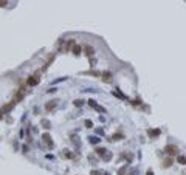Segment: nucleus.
<instances>
[{"mask_svg":"<svg viewBox=\"0 0 186 175\" xmlns=\"http://www.w3.org/2000/svg\"><path fill=\"white\" fill-rule=\"evenodd\" d=\"M40 73H42V70H37V72L31 76V78H28V81H26V85L28 87H34L39 84V79H40Z\"/></svg>","mask_w":186,"mask_h":175,"instance_id":"obj_1","label":"nucleus"},{"mask_svg":"<svg viewBox=\"0 0 186 175\" xmlns=\"http://www.w3.org/2000/svg\"><path fill=\"white\" fill-rule=\"evenodd\" d=\"M165 150H166V154H169V155H178V154H180L178 147L174 146V144H168Z\"/></svg>","mask_w":186,"mask_h":175,"instance_id":"obj_2","label":"nucleus"},{"mask_svg":"<svg viewBox=\"0 0 186 175\" xmlns=\"http://www.w3.org/2000/svg\"><path fill=\"white\" fill-rule=\"evenodd\" d=\"M102 81H104V82H110V81H112L110 73H104V74H102Z\"/></svg>","mask_w":186,"mask_h":175,"instance_id":"obj_3","label":"nucleus"},{"mask_svg":"<svg viewBox=\"0 0 186 175\" xmlns=\"http://www.w3.org/2000/svg\"><path fill=\"white\" fill-rule=\"evenodd\" d=\"M43 140H45L47 143H48V146H53V141H51V138H50V135H48V133L43 135Z\"/></svg>","mask_w":186,"mask_h":175,"instance_id":"obj_4","label":"nucleus"},{"mask_svg":"<svg viewBox=\"0 0 186 175\" xmlns=\"http://www.w3.org/2000/svg\"><path fill=\"white\" fill-rule=\"evenodd\" d=\"M177 161L180 163V164H186V157H183V155H178Z\"/></svg>","mask_w":186,"mask_h":175,"instance_id":"obj_5","label":"nucleus"},{"mask_svg":"<svg viewBox=\"0 0 186 175\" xmlns=\"http://www.w3.org/2000/svg\"><path fill=\"white\" fill-rule=\"evenodd\" d=\"M85 53L89 54V56H92V54L95 53V50H93V48H92L90 45H87V47H85Z\"/></svg>","mask_w":186,"mask_h":175,"instance_id":"obj_6","label":"nucleus"},{"mask_svg":"<svg viewBox=\"0 0 186 175\" xmlns=\"http://www.w3.org/2000/svg\"><path fill=\"white\" fill-rule=\"evenodd\" d=\"M171 164H172V160H171V158H166L165 163H163V166H165V167H169Z\"/></svg>","mask_w":186,"mask_h":175,"instance_id":"obj_7","label":"nucleus"},{"mask_svg":"<svg viewBox=\"0 0 186 175\" xmlns=\"http://www.w3.org/2000/svg\"><path fill=\"white\" fill-rule=\"evenodd\" d=\"M147 133L152 135V136H155V135H160V130H147Z\"/></svg>","mask_w":186,"mask_h":175,"instance_id":"obj_8","label":"nucleus"},{"mask_svg":"<svg viewBox=\"0 0 186 175\" xmlns=\"http://www.w3.org/2000/svg\"><path fill=\"white\" fill-rule=\"evenodd\" d=\"M54 104H56V102H54V101H51V102H48V104H47V110H48V112H50V110H51V108L54 107Z\"/></svg>","mask_w":186,"mask_h":175,"instance_id":"obj_9","label":"nucleus"},{"mask_svg":"<svg viewBox=\"0 0 186 175\" xmlns=\"http://www.w3.org/2000/svg\"><path fill=\"white\" fill-rule=\"evenodd\" d=\"M81 53V48L79 47H75V54H79Z\"/></svg>","mask_w":186,"mask_h":175,"instance_id":"obj_10","label":"nucleus"},{"mask_svg":"<svg viewBox=\"0 0 186 175\" xmlns=\"http://www.w3.org/2000/svg\"><path fill=\"white\" fill-rule=\"evenodd\" d=\"M85 125H87V127H92L93 124H92V121H85Z\"/></svg>","mask_w":186,"mask_h":175,"instance_id":"obj_11","label":"nucleus"},{"mask_svg":"<svg viewBox=\"0 0 186 175\" xmlns=\"http://www.w3.org/2000/svg\"><path fill=\"white\" fill-rule=\"evenodd\" d=\"M90 141H92V143H98L99 140H98V138H90Z\"/></svg>","mask_w":186,"mask_h":175,"instance_id":"obj_12","label":"nucleus"},{"mask_svg":"<svg viewBox=\"0 0 186 175\" xmlns=\"http://www.w3.org/2000/svg\"><path fill=\"white\" fill-rule=\"evenodd\" d=\"M98 154H99V155H104V149H98Z\"/></svg>","mask_w":186,"mask_h":175,"instance_id":"obj_13","label":"nucleus"},{"mask_svg":"<svg viewBox=\"0 0 186 175\" xmlns=\"http://www.w3.org/2000/svg\"><path fill=\"white\" fill-rule=\"evenodd\" d=\"M3 118V110H0V119Z\"/></svg>","mask_w":186,"mask_h":175,"instance_id":"obj_14","label":"nucleus"},{"mask_svg":"<svg viewBox=\"0 0 186 175\" xmlns=\"http://www.w3.org/2000/svg\"><path fill=\"white\" fill-rule=\"evenodd\" d=\"M147 175H154V172H152V171H147Z\"/></svg>","mask_w":186,"mask_h":175,"instance_id":"obj_15","label":"nucleus"}]
</instances>
